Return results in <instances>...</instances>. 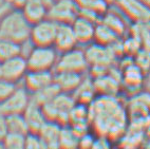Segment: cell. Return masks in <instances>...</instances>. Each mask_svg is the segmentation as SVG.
<instances>
[{"label":"cell","instance_id":"484cf974","mask_svg":"<svg viewBox=\"0 0 150 149\" xmlns=\"http://www.w3.org/2000/svg\"><path fill=\"white\" fill-rule=\"evenodd\" d=\"M2 145L6 148H25V134L8 132L2 138Z\"/></svg>","mask_w":150,"mask_h":149},{"label":"cell","instance_id":"603a6c76","mask_svg":"<svg viewBox=\"0 0 150 149\" xmlns=\"http://www.w3.org/2000/svg\"><path fill=\"white\" fill-rule=\"evenodd\" d=\"M6 122L8 132H16L21 134H27L29 132V127L22 113L6 115Z\"/></svg>","mask_w":150,"mask_h":149},{"label":"cell","instance_id":"4316f807","mask_svg":"<svg viewBox=\"0 0 150 149\" xmlns=\"http://www.w3.org/2000/svg\"><path fill=\"white\" fill-rule=\"evenodd\" d=\"M132 58L135 65L147 74L150 70V49L141 48Z\"/></svg>","mask_w":150,"mask_h":149},{"label":"cell","instance_id":"ffe728a7","mask_svg":"<svg viewBox=\"0 0 150 149\" xmlns=\"http://www.w3.org/2000/svg\"><path fill=\"white\" fill-rule=\"evenodd\" d=\"M62 125L53 121H47L41 129L38 131L43 142L45 148L59 147V136L62 132Z\"/></svg>","mask_w":150,"mask_h":149},{"label":"cell","instance_id":"d4e9b609","mask_svg":"<svg viewBox=\"0 0 150 149\" xmlns=\"http://www.w3.org/2000/svg\"><path fill=\"white\" fill-rule=\"evenodd\" d=\"M59 92H60V91L58 90V88H57L56 86H55V84L53 83L52 85L48 86L47 88L38 91V92H36V93H34V94H31V99H32L33 101L37 103L38 105L43 106L45 104L51 101Z\"/></svg>","mask_w":150,"mask_h":149},{"label":"cell","instance_id":"9c48e42d","mask_svg":"<svg viewBox=\"0 0 150 149\" xmlns=\"http://www.w3.org/2000/svg\"><path fill=\"white\" fill-rule=\"evenodd\" d=\"M31 103V94L23 86H18L8 99L0 103V113L3 115L23 113Z\"/></svg>","mask_w":150,"mask_h":149},{"label":"cell","instance_id":"7402d4cb","mask_svg":"<svg viewBox=\"0 0 150 149\" xmlns=\"http://www.w3.org/2000/svg\"><path fill=\"white\" fill-rule=\"evenodd\" d=\"M18 55H22L21 43L10 39L0 38V62Z\"/></svg>","mask_w":150,"mask_h":149},{"label":"cell","instance_id":"3957f363","mask_svg":"<svg viewBox=\"0 0 150 149\" xmlns=\"http://www.w3.org/2000/svg\"><path fill=\"white\" fill-rule=\"evenodd\" d=\"M76 104L72 94L59 92L51 101L42 107L43 113L48 121H53L60 125H68L70 112Z\"/></svg>","mask_w":150,"mask_h":149},{"label":"cell","instance_id":"83f0119b","mask_svg":"<svg viewBox=\"0 0 150 149\" xmlns=\"http://www.w3.org/2000/svg\"><path fill=\"white\" fill-rule=\"evenodd\" d=\"M18 87V84L13 83L0 76V103L6 99Z\"/></svg>","mask_w":150,"mask_h":149},{"label":"cell","instance_id":"44dd1931","mask_svg":"<svg viewBox=\"0 0 150 149\" xmlns=\"http://www.w3.org/2000/svg\"><path fill=\"white\" fill-rule=\"evenodd\" d=\"M121 38V36H118L113 30H111L109 27H107L102 21H98L96 23L93 43H96L102 45H106V47H110V45L115 43Z\"/></svg>","mask_w":150,"mask_h":149},{"label":"cell","instance_id":"30bf717a","mask_svg":"<svg viewBox=\"0 0 150 149\" xmlns=\"http://www.w3.org/2000/svg\"><path fill=\"white\" fill-rule=\"evenodd\" d=\"M1 77L18 84L22 82L24 75L29 71L27 59L23 55H18L15 57L0 62Z\"/></svg>","mask_w":150,"mask_h":149},{"label":"cell","instance_id":"836d02e7","mask_svg":"<svg viewBox=\"0 0 150 149\" xmlns=\"http://www.w3.org/2000/svg\"><path fill=\"white\" fill-rule=\"evenodd\" d=\"M0 76H1V71H0Z\"/></svg>","mask_w":150,"mask_h":149},{"label":"cell","instance_id":"ac0fdd59","mask_svg":"<svg viewBox=\"0 0 150 149\" xmlns=\"http://www.w3.org/2000/svg\"><path fill=\"white\" fill-rule=\"evenodd\" d=\"M22 114H23L25 122L28 124V127H29V132L30 131L31 132H38L41 129V127L45 125V123L48 121L45 113H43L42 107L40 105H38L37 103L33 101L32 99H31V103Z\"/></svg>","mask_w":150,"mask_h":149},{"label":"cell","instance_id":"8fae6325","mask_svg":"<svg viewBox=\"0 0 150 149\" xmlns=\"http://www.w3.org/2000/svg\"><path fill=\"white\" fill-rule=\"evenodd\" d=\"M122 72V86L126 90L131 92V95L142 90L144 84L145 73L141 68L135 65L133 58L128 65L124 66L121 70Z\"/></svg>","mask_w":150,"mask_h":149},{"label":"cell","instance_id":"4dcf8cb0","mask_svg":"<svg viewBox=\"0 0 150 149\" xmlns=\"http://www.w3.org/2000/svg\"><path fill=\"white\" fill-rule=\"evenodd\" d=\"M6 133H8V129H6V115L0 113V141L1 142H2V138H4Z\"/></svg>","mask_w":150,"mask_h":149},{"label":"cell","instance_id":"6da1fadb","mask_svg":"<svg viewBox=\"0 0 150 149\" xmlns=\"http://www.w3.org/2000/svg\"><path fill=\"white\" fill-rule=\"evenodd\" d=\"M90 124L97 136L120 141L129 125L126 105L117 96L97 95L89 105Z\"/></svg>","mask_w":150,"mask_h":149},{"label":"cell","instance_id":"2e32d148","mask_svg":"<svg viewBox=\"0 0 150 149\" xmlns=\"http://www.w3.org/2000/svg\"><path fill=\"white\" fill-rule=\"evenodd\" d=\"M97 22L92 21L90 19L85 18L78 15L75 20L72 22L73 31L77 38L78 45H88L94 40V33Z\"/></svg>","mask_w":150,"mask_h":149},{"label":"cell","instance_id":"7c38bea8","mask_svg":"<svg viewBox=\"0 0 150 149\" xmlns=\"http://www.w3.org/2000/svg\"><path fill=\"white\" fill-rule=\"evenodd\" d=\"M53 83L54 71L29 70L22 79V86L29 91L30 94L36 93Z\"/></svg>","mask_w":150,"mask_h":149},{"label":"cell","instance_id":"cb8c5ba5","mask_svg":"<svg viewBox=\"0 0 150 149\" xmlns=\"http://www.w3.org/2000/svg\"><path fill=\"white\" fill-rule=\"evenodd\" d=\"M78 143H79V136L73 130V128L69 125L62 126L59 136V147L73 148V147H78Z\"/></svg>","mask_w":150,"mask_h":149},{"label":"cell","instance_id":"ba28073f","mask_svg":"<svg viewBox=\"0 0 150 149\" xmlns=\"http://www.w3.org/2000/svg\"><path fill=\"white\" fill-rule=\"evenodd\" d=\"M78 16V6L75 0H54L49 8L48 18L56 23H72Z\"/></svg>","mask_w":150,"mask_h":149},{"label":"cell","instance_id":"4fadbf2b","mask_svg":"<svg viewBox=\"0 0 150 149\" xmlns=\"http://www.w3.org/2000/svg\"><path fill=\"white\" fill-rule=\"evenodd\" d=\"M78 6V15L98 22L100 17L108 11L110 4L106 0H75Z\"/></svg>","mask_w":150,"mask_h":149},{"label":"cell","instance_id":"f546056e","mask_svg":"<svg viewBox=\"0 0 150 149\" xmlns=\"http://www.w3.org/2000/svg\"><path fill=\"white\" fill-rule=\"evenodd\" d=\"M14 9L12 6V4L8 2V0H0V18L3 16V15H6L8 12H10Z\"/></svg>","mask_w":150,"mask_h":149},{"label":"cell","instance_id":"d6a6232c","mask_svg":"<svg viewBox=\"0 0 150 149\" xmlns=\"http://www.w3.org/2000/svg\"><path fill=\"white\" fill-rule=\"evenodd\" d=\"M106 1H108V2H109L110 4H112V3L114 2V0H106Z\"/></svg>","mask_w":150,"mask_h":149},{"label":"cell","instance_id":"e0dca14e","mask_svg":"<svg viewBox=\"0 0 150 149\" xmlns=\"http://www.w3.org/2000/svg\"><path fill=\"white\" fill-rule=\"evenodd\" d=\"M86 74L70 71H54V84L64 93L72 94Z\"/></svg>","mask_w":150,"mask_h":149},{"label":"cell","instance_id":"52a82bcc","mask_svg":"<svg viewBox=\"0 0 150 149\" xmlns=\"http://www.w3.org/2000/svg\"><path fill=\"white\" fill-rule=\"evenodd\" d=\"M58 23L50 18H45L32 24L30 40L34 45H53Z\"/></svg>","mask_w":150,"mask_h":149},{"label":"cell","instance_id":"f1b7e54d","mask_svg":"<svg viewBox=\"0 0 150 149\" xmlns=\"http://www.w3.org/2000/svg\"><path fill=\"white\" fill-rule=\"evenodd\" d=\"M25 148H45L43 142L38 132H28L25 134Z\"/></svg>","mask_w":150,"mask_h":149},{"label":"cell","instance_id":"1f68e13d","mask_svg":"<svg viewBox=\"0 0 150 149\" xmlns=\"http://www.w3.org/2000/svg\"><path fill=\"white\" fill-rule=\"evenodd\" d=\"M28 1L29 0H8V2L11 3L14 9H21Z\"/></svg>","mask_w":150,"mask_h":149},{"label":"cell","instance_id":"8992f818","mask_svg":"<svg viewBox=\"0 0 150 149\" xmlns=\"http://www.w3.org/2000/svg\"><path fill=\"white\" fill-rule=\"evenodd\" d=\"M112 4L131 23L150 21V9L144 0H114Z\"/></svg>","mask_w":150,"mask_h":149},{"label":"cell","instance_id":"9a60e30c","mask_svg":"<svg viewBox=\"0 0 150 149\" xmlns=\"http://www.w3.org/2000/svg\"><path fill=\"white\" fill-rule=\"evenodd\" d=\"M77 38L75 36L71 23H59L57 27L56 36L54 40L53 47L59 53L69 51L78 47Z\"/></svg>","mask_w":150,"mask_h":149},{"label":"cell","instance_id":"7a4b0ae2","mask_svg":"<svg viewBox=\"0 0 150 149\" xmlns=\"http://www.w3.org/2000/svg\"><path fill=\"white\" fill-rule=\"evenodd\" d=\"M32 23L21 9H12L0 18V38L22 43L30 39Z\"/></svg>","mask_w":150,"mask_h":149},{"label":"cell","instance_id":"277c9868","mask_svg":"<svg viewBox=\"0 0 150 149\" xmlns=\"http://www.w3.org/2000/svg\"><path fill=\"white\" fill-rule=\"evenodd\" d=\"M59 52L53 45H33L25 56L29 70L54 71Z\"/></svg>","mask_w":150,"mask_h":149},{"label":"cell","instance_id":"5b68a950","mask_svg":"<svg viewBox=\"0 0 150 149\" xmlns=\"http://www.w3.org/2000/svg\"><path fill=\"white\" fill-rule=\"evenodd\" d=\"M54 71H70L86 74L89 71V64L85 50L76 47L59 53Z\"/></svg>","mask_w":150,"mask_h":149},{"label":"cell","instance_id":"5bb4252c","mask_svg":"<svg viewBox=\"0 0 150 149\" xmlns=\"http://www.w3.org/2000/svg\"><path fill=\"white\" fill-rule=\"evenodd\" d=\"M99 21H102L107 27L113 30L121 37L125 36L129 32V29H130L128 23L130 21L113 4H111L110 8L108 9V11L100 17Z\"/></svg>","mask_w":150,"mask_h":149},{"label":"cell","instance_id":"d6986e66","mask_svg":"<svg viewBox=\"0 0 150 149\" xmlns=\"http://www.w3.org/2000/svg\"><path fill=\"white\" fill-rule=\"evenodd\" d=\"M72 96L74 97L76 103L83 105H90L94 99L97 96L96 90L94 87L93 78L91 76L87 77L85 75L83 79L81 80V83L79 84L77 88L75 89V91L72 93Z\"/></svg>","mask_w":150,"mask_h":149}]
</instances>
